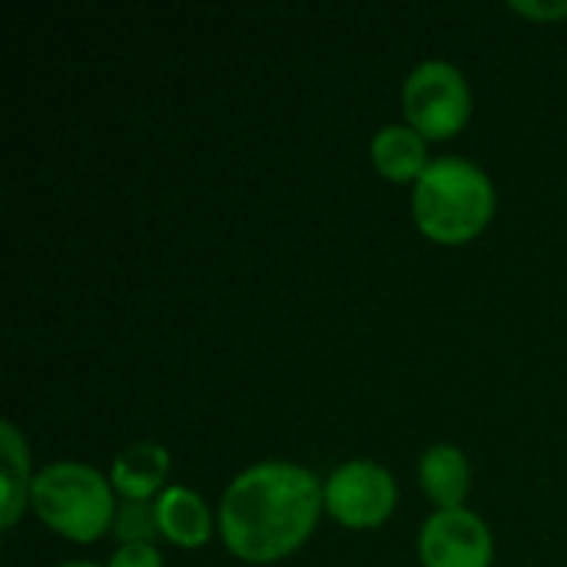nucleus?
Returning <instances> with one entry per match:
<instances>
[{
  "label": "nucleus",
  "mask_w": 567,
  "mask_h": 567,
  "mask_svg": "<svg viewBox=\"0 0 567 567\" xmlns=\"http://www.w3.org/2000/svg\"><path fill=\"white\" fill-rule=\"evenodd\" d=\"M326 508L312 472L289 462L246 468L219 502V532L226 548L252 565L292 555L316 528Z\"/></svg>",
  "instance_id": "f257e3e1"
},
{
  "label": "nucleus",
  "mask_w": 567,
  "mask_h": 567,
  "mask_svg": "<svg viewBox=\"0 0 567 567\" xmlns=\"http://www.w3.org/2000/svg\"><path fill=\"white\" fill-rule=\"evenodd\" d=\"M412 213L429 239L442 246H462L475 239L495 213L492 179L462 156L432 159L415 183Z\"/></svg>",
  "instance_id": "f03ea898"
},
{
  "label": "nucleus",
  "mask_w": 567,
  "mask_h": 567,
  "mask_svg": "<svg viewBox=\"0 0 567 567\" xmlns=\"http://www.w3.org/2000/svg\"><path fill=\"white\" fill-rule=\"evenodd\" d=\"M30 505L37 518L70 542H96L113 525V492L110 482L76 462H60L33 478Z\"/></svg>",
  "instance_id": "7ed1b4c3"
},
{
  "label": "nucleus",
  "mask_w": 567,
  "mask_h": 567,
  "mask_svg": "<svg viewBox=\"0 0 567 567\" xmlns=\"http://www.w3.org/2000/svg\"><path fill=\"white\" fill-rule=\"evenodd\" d=\"M402 106L409 126L425 140H449L462 133L472 116V90L458 66L445 60H425L409 73L402 86Z\"/></svg>",
  "instance_id": "20e7f679"
},
{
  "label": "nucleus",
  "mask_w": 567,
  "mask_h": 567,
  "mask_svg": "<svg viewBox=\"0 0 567 567\" xmlns=\"http://www.w3.org/2000/svg\"><path fill=\"white\" fill-rule=\"evenodd\" d=\"M322 498L329 515L346 528H375L395 512L399 492L382 465L349 462L329 475Z\"/></svg>",
  "instance_id": "39448f33"
},
{
  "label": "nucleus",
  "mask_w": 567,
  "mask_h": 567,
  "mask_svg": "<svg viewBox=\"0 0 567 567\" xmlns=\"http://www.w3.org/2000/svg\"><path fill=\"white\" fill-rule=\"evenodd\" d=\"M419 558L425 567H488L492 535L485 522L465 508L435 512L422 525Z\"/></svg>",
  "instance_id": "423d86ee"
},
{
  "label": "nucleus",
  "mask_w": 567,
  "mask_h": 567,
  "mask_svg": "<svg viewBox=\"0 0 567 567\" xmlns=\"http://www.w3.org/2000/svg\"><path fill=\"white\" fill-rule=\"evenodd\" d=\"M169 475V452L153 442H136L113 458L110 485L123 502H150Z\"/></svg>",
  "instance_id": "0eeeda50"
},
{
  "label": "nucleus",
  "mask_w": 567,
  "mask_h": 567,
  "mask_svg": "<svg viewBox=\"0 0 567 567\" xmlns=\"http://www.w3.org/2000/svg\"><path fill=\"white\" fill-rule=\"evenodd\" d=\"M372 166L392 183H419L432 166L425 136L412 126H382L372 140Z\"/></svg>",
  "instance_id": "6e6552de"
},
{
  "label": "nucleus",
  "mask_w": 567,
  "mask_h": 567,
  "mask_svg": "<svg viewBox=\"0 0 567 567\" xmlns=\"http://www.w3.org/2000/svg\"><path fill=\"white\" fill-rule=\"evenodd\" d=\"M159 532L179 548H199L213 535V518L206 502L189 488H166L156 498Z\"/></svg>",
  "instance_id": "1a4fd4ad"
},
{
  "label": "nucleus",
  "mask_w": 567,
  "mask_h": 567,
  "mask_svg": "<svg viewBox=\"0 0 567 567\" xmlns=\"http://www.w3.org/2000/svg\"><path fill=\"white\" fill-rule=\"evenodd\" d=\"M419 478H422L425 495H429L435 505H442V512L462 508V502L468 498V488H472L468 458H465L455 445H432V449L422 455Z\"/></svg>",
  "instance_id": "9d476101"
},
{
  "label": "nucleus",
  "mask_w": 567,
  "mask_h": 567,
  "mask_svg": "<svg viewBox=\"0 0 567 567\" xmlns=\"http://www.w3.org/2000/svg\"><path fill=\"white\" fill-rule=\"evenodd\" d=\"M0 462H3V505H0V525L10 532L17 518L27 508V498L33 492L30 478V452L23 435L17 432L13 422L0 425Z\"/></svg>",
  "instance_id": "9b49d317"
},
{
  "label": "nucleus",
  "mask_w": 567,
  "mask_h": 567,
  "mask_svg": "<svg viewBox=\"0 0 567 567\" xmlns=\"http://www.w3.org/2000/svg\"><path fill=\"white\" fill-rule=\"evenodd\" d=\"M113 535L123 545H150L159 532L156 502H123L113 515Z\"/></svg>",
  "instance_id": "f8f14e48"
},
{
  "label": "nucleus",
  "mask_w": 567,
  "mask_h": 567,
  "mask_svg": "<svg viewBox=\"0 0 567 567\" xmlns=\"http://www.w3.org/2000/svg\"><path fill=\"white\" fill-rule=\"evenodd\" d=\"M110 567H163V558L153 545H123Z\"/></svg>",
  "instance_id": "ddd939ff"
},
{
  "label": "nucleus",
  "mask_w": 567,
  "mask_h": 567,
  "mask_svg": "<svg viewBox=\"0 0 567 567\" xmlns=\"http://www.w3.org/2000/svg\"><path fill=\"white\" fill-rule=\"evenodd\" d=\"M512 7L518 13L532 17V20H561V17H567V0H551V3H542V0H532V3L515 0Z\"/></svg>",
  "instance_id": "4468645a"
},
{
  "label": "nucleus",
  "mask_w": 567,
  "mask_h": 567,
  "mask_svg": "<svg viewBox=\"0 0 567 567\" xmlns=\"http://www.w3.org/2000/svg\"><path fill=\"white\" fill-rule=\"evenodd\" d=\"M60 567H100V565H86V561L80 565V561H76V565H60Z\"/></svg>",
  "instance_id": "2eb2a0df"
}]
</instances>
